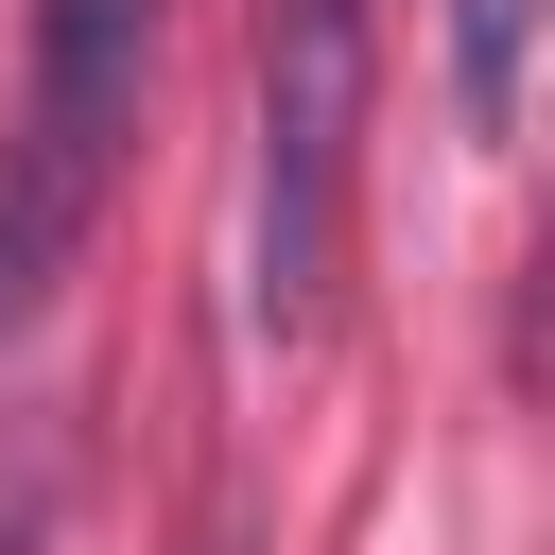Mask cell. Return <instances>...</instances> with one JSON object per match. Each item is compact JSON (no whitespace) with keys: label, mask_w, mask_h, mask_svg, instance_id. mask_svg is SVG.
I'll list each match as a JSON object with an SVG mask.
<instances>
[{"label":"cell","mask_w":555,"mask_h":555,"mask_svg":"<svg viewBox=\"0 0 555 555\" xmlns=\"http://www.w3.org/2000/svg\"><path fill=\"white\" fill-rule=\"evenodd\" d=\"M0 555H35V503H17V520H0Z\"/></svg>","instance_id":"obj_4"},{"label":"cell","mask_w":555,"mask_h":555,"mask_svg":"<svg viewBox=\"0 0 555 555\" xmlns=\"http://www.w3.org/2000/svg\"><path fill=\"white\" fill-rule=\"evenodd\" d=\"M364 87H382V0H260V330L330 312Z\"/></svg>","instance_id":"obj_1"},{"label":"cell","mask_w":555,"mask_h":555,"mask_svg":"<svg viewBox=\"0 0 555 555\" xmlns=\"http://www.w3.org/2000/svg\"><path fill=\"white\" fill-rule=\"evenodd\" d=\"M520 52H538V0H451V121L468 139L520 121Z\"/></svg>","instance_id":"obj_3"},{"label":"cell","mask_w":555,"mask_h":555,"mask_svg":"<svg viewBox=\"0 0 555 555\" xmlns=\"http://www.w3.org/2000/svg\"><path fill=\"white\" fill-rule=\"evenodd\" d=\"M139 35L156 0H35V121L0 139V330L52 295V260L87 243V191H104V121L139 87Z\"/></svg>","instance_id":"obj_2"}]
</instances>
